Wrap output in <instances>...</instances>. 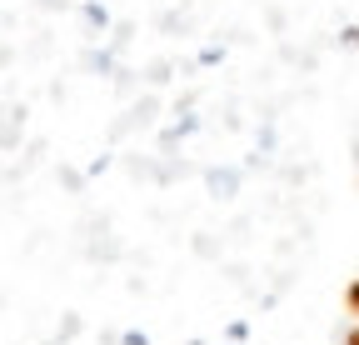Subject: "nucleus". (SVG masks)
<instances>
[{
  "mask_svg": "<svg viewBox=\"0 0 359 345\" xmlns=\"http://www.w3.org/2000/svg\"><path fill=\"white\" fill-rule=\"evenodd\" d=\"M275 145H280V136H275V125H259V155H275Z\"/></svg>",
  "mask_w": 359,
  "mask_h": 345,
  "instance_id": "423d86ee",
  "label": "nucleus"
},
{
  "mask_svg": "<svg viewBox=\"0 0 359 345\" xmlns=\"http://www.w3.org/2000/svg\"><path fill=\"white\" fill-rule=\"evenodd\" d=\"M45 345H65V340H45Z\"/></svg>",
  "mask_w": 359,
  "mask_h": 345,
  "instance_id": "f3484780",
  "label": "nucleus"
},
{
  "mask_svg": "<svg viewBox=\"0 0 359 345\" xmlns=\"http://www.w3.org/2000/svg\"><path fill=\"white\" fill-rule=\"evenodd\" d=\"M219 60H224V46H219V40H210V46L195 56V65H219Z\"/></svg>",
  "mask_w": 359,
  "mask_h": 345,
  "instance_id": "0eeeda50",
  "label": "nucleus"
},
{
  "mask_svg": "<svg viewBox=\"0 0 359 345\" xmlns=\"http://www.w3.org/2000/svg\"><path fill=\"white\" fill-rule=\"evenodd\" d=\"M75 335H80V315H65V320H60V330H55V340H65V345H70Z\"/></svg>",
  "mask_w": 359,
  "mask_h": 345,
  "instance_id": "1a4fd4ad",
  "label": "nucleus"
},
{
  "mask_svg": "<svg viewBox=\"0 0 359 345\" xmlns=\"http://www.w3.org/2000/svg\"><path fill=\"white\" fill-rule=\"evenodd\" d=\"M80 20H85V30H90V35H105V30H115V15H110V6H105V0H80Z\"/></svg>",
  "mask_w": 359,
  "mask_h": 345,
  "instance_id": "39448f33",
  "label": "nucleus"
},
{
  "mask_svg": "<svg viewBox=\"0 0 359 345\" xmlns=\"http://www.w3.org/2000/svg\"><path fill=\"white\" fill-rule=\"evenodd\" d=\"M245 190V165H210L205 170V195L210 200H235Z\"/></svg>",
  "mask_w": 359,
  "mask_h": 345,
  "instance_id": "f257e3e1",
  "label": "nucleus"
},
{
  "mask_svg": "<svg viewBox=\"0 0 359 345\" xmlns=\"http://www.w3.org/2000/svg\"><path fill=\"white\" fill-rule=\"evenodd\" d=\"M224 335H230V340H245V335H250V325H245V320H230V330H224Z\"/></svg>",
  "mask_w": 359,
  "mask_h": 345,
  "instance_id": "2eb2a0df",
  "label": "nucleus"
},
{
  "mask_svg": "<svg viewBox=\"0 0 359 345\" xmlns=\"http://www.w3.org/2000/svg\"><path fill=\"white\" fill-rule=\"evenodd\" d=\"M105 170H110V155H100V160H90V165H85V176L95 181V176H105Z\"/></svg>",
  "mask_w": 359,
  "mask_h": 345,
  "instance_id": "f8f14e48",
  "label": "nucleus"
},
{
  "mask_svg": "<svg viewBox=\"0 0 359 345\" xmlns=\"http://www.w3.org/2000/svg\"><path fill=\"white\" fill-rule=\"evenodd\" d=\"M85 181L90 176H80V170H60V185H70V190H85Z\"/></svg>",
  "mask_w": 359,
  "mask_h": 345,
  "instance_id": "9d476101",
  "label": "nucleus"
},
{
  "mask_svg": "<svg viewBox=\"0 0 359 345\" xmlns=\"http://www.w3.org/2000/svg\"><path fill=\"white\" fill-rule=\"evenodd\" d=\"M344 345H359V325H354V330H344Z\"/></svg>",
  "mask_w": 359,
  "mask_h": 345,
  "instance_id": "dca6fc26",
  "label": "nucleus"
},
{
  "mask_svg": "<svg viewBox=\"0 0 359 345\" xmlns=\"http://www.w3.org/2000/svg\"><path fill=\"white\" fill-rule=\"evenodd\" d=\"M344 311H349V315L359 320V275H354V280L344 285Z\"/></svg>",
  "mask_w": 359,
  "mask_h": 345,
  "instance_id": "6e6552de",
  "label": "nucleus"
},
{
  "mask_svg": "<svg viewBox=\"0 0 359 345\" xmlns=\"http://www.w3.org/2000/svg\"><path fill=\"white\" fill-rule=\"evenodd\" d=\"M339 46H344V51H359V25H344V30H339Z\"/></svg>",
  "mask_w": 359,
  "mask_h": 345,
  "instance_id": "9b49d317",
  "label": "nucleus"
},
{
  "mask_svg": "<svg viewBox=\"0 0 359 345\" xmlns=\"http://www.w3.org/2000/svg\"><path fill=\"white\" fill-rule=\"evenodd\" d=\"M120 345H150V335H145V330H125Z\"/></svg>",
  "mask_w": 359,
  "mask_h": 345,
  "instance_id": "ddd939ff",
  "label": "nucleus"
},
{
  "mask_svg": "<svg viewBox=\"0 0 359 345\" xmlns=\"http://www.w3.org/2000/svg\"><path fill=\"white\" fill-rule=\"evenodd\" d=\"M20 141H25V105H11L6 115H0V150H20Z\"/></svg>",
  "mask_w": 359,
  "mask_h": 345,
  "instance_id": "7ed1b4c3",
  "label": "nucleus"
},
{
  "mask_svg": "<svg viewBox=\"0 0 359 345\" xmlns=\"http://www.w3.org/2000/svg\"><path fill=\"white\" fill-rule=\"evenodd\" d=\"M85 70L115 80V75H120V51H115V46H90V51H85Z\"/></svg>",
  "mask_w": 359,
  "mask_h": 345,
  "instance_id": "20e7f679",
  "label": "nucleus"
},
{
  "mask_svg": "<svg viewBox=\"0 0 359 345\" xmlns=\"http://www.w3.org/2000/svg\"><path fill=\"white\" fill-rule=\"evenodd\" d=\"M200 125H205V120H200L195 105H180V110H175V125H170V131H160V155H175V145H180V141H190Z\"/></svg>",
  "mask_w": 359,
  "mask_h": 345,
  "instance_id": "f03ea898",
  "label": "nucleus"
},
{
  "mask_svg": "<svg viewBox=\"0 0 359 345\" xmlns=\"http://www.w3.org/2000/svg\"><path fill=\"white\" fill-rule=\"evenodd\" d=\"M150 80H155V85H165V80H170V65H165V60H155V65H150Z\"/></svg>",
  "mask_w": 359,
  "mask_h": 345,
  "instance_id": "4468645a",
  "label": "nucleus"
}]
</instances>
